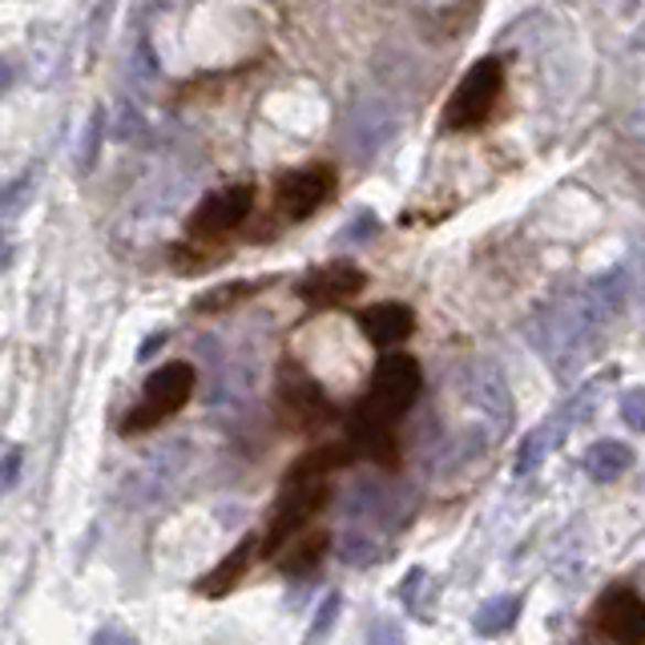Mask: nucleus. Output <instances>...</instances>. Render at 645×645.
I'll use <instances>...</instances> for the list:
<instances>
[{
	"instance_id": "nucleus-1",
	"label": "nucleus",
	"mask_w": 645,
	"mask_h": 645,
	"mask_svg": "<svg viewBox=\"0 0 645 645\" xmlns=\"http://www.w3.org/2000/svg\"><path fill=\"white\" fill-rule=\"evenodd\" d=\"M423 372L420 359L408 352H387L384 359L372 372V384H367V396L355 411L352 423H364V428H391L396 420H404L411 411V404L420 399Z\"/></svg>"
},
{
	"instance_id": "nucleus-2",
	"label": "nucleus",
	"mask_w": 645,
	"mask_h": 645,
	"mask_svg": "<svg viewBox=\"0 0 645 645\" xmlns=\"http://www.w3.org/2000/svg\"><path fill=\"white\" fill-rule=\"evenodd\" d=\"M190 396H194V367L182 364V359L162 364L146 379L138 408H129V416L121 420V432L126 436L150 432V428H158L162 420H170V416H178V411L186 408Z\"/></svg>"
},
{
	"instance_id": "nucleus-3",
	"label": "nucleus",
	"mask_w": 645,
	"mask_h": 645,
	"mask_svg": "<svg viewBox=\"0 0 645 645\" xmlns=\"http://www.w3.org/2000/svg\"><path fill=\"white\" fill-rule=\"evenodd\" d=\"M501 94H505V65H501V57L476 61V65L460 77L456 94L448 97L444 129H456V133H464V129H481L484 121L493 118Z\"/></svg>"
},
{
	"instance_id": "nucleus-4",
	"label": "nucleus",
	"mask_w": 645,
	"mask_h": 645,
	"mask_svg": "<svg viewBox=\"0 0 645 645\" xmlns=\"http://www.w3.org/2000/svg\"><path fill=\"white\" fill-rule=\"evenodd\" d=\"M258 190L250 182H230V186L214 190L194 206V214L186 218V235L194 243H218V238L235 235L238 226L255 214Z\"/></svg>"
},
{
	"instance_id": "nucleus-5",
	"label": "nucleus",
	"mask_w": 645,
	"mask_h": 645,
	"mask_svg": "<svg viewBox=\"0 0 645 645\" xmlns=\"http://www.w3.org/2000/svg\"><path fill=\"white\" fill-rule=\"evenodd\" d=\"M331 198H335V165H299L275 182V214L282 223H303Z\"/></svg>"
},
{
	"instance_id": "nucleus-6",
	"label": "nucleus",
	"mask_w": 645,
	"mask_h": 645,
	"mask_svg": "<svg viewBox=\"0 0 645 645\" xmlns=\"http://www.w3.org/2000/svg\"><path fill=\"white\" fill-rule=\"evenodd\" d=\"M327 481L323 476H299V481H287V493H282L279 508H275V520H270V533L262 540V552H279L282 540L299 533V528L327 505Z\"/></svg>"
},
{
	"instance_id": "nucleus-7",
	"label": "nucleus",
	"mask_w": 645,
	"mask_h": 645,
	"mask_svg": "<svg viewBox=\"0 0 645 645\" xmlns=\"http://www.w3.org/2000/svg\"><path fill=\"white\" fill-rule=\"evenodd\" d=\"M598 634L610 645H645V601L634 585H617L593 610Z\"/></svg>"
},
{
	"instance_id": "nucleus-8",
	"label": "nucleus",
	"mask_w": 645,
	"mask_h": 645,
	"mask_svg": "<svg viewBox=\"0 0 645 645\" xmlns=\"http://www.w3.org/2000/svg\"><path fill=\"white\" fill-rule=\"evenodd\" d=\"M186 460H190V448L182 444V440H174V444L165 448H153L150 460H141L138 469H133V476L126 481V501H133V505H153V501H162L170 488H174V481L186 472Z\"/></svg>"
},
{
	"instance_id": "nucleus-9",
	"label": "nucleus",
	"mask_w": 645,
	"mask_h": 645,
	"mask_svg": "<svg viewBox=\"0 0 645 645\" xmlns=\"http://www.w3.org/2000/svg\"><path fill=\"white\" fill-rule=\"evenodd\" d=\"M364 270L347 262V258H335L327 267H315L299 282V299H303L311 311H331V307L352 303L355 294L364 291Z\"/></svg>"
},
{
	"instance_id": "nucleus-10",
	"label": "nucleus",
	"mask_w": 645,
	"mask_h": 645,
	"mask_svg": "<svg viewBox=\"0 0 645 645\" xmlns=\"http://www.w3.org/2000/svg\"><path fill=\"white\" fill-rule=\"evenodd\" d=\"M279 408L287 411V420L294 428H315V423H327L335 411H331L323 387L311 376H303L299 367H282L279 379Z\"/></svg>"
},
{
	"instance_id": "nucleus-11",
	"label": "nucleus",
	"mask_w": 645,
	"mask_h": 645,
	"mask_svg": "<svg viewBox=\"0 0 645 645\" xmlns=\"http://www.w3.org/2000/svg\"><path fill=\"white\" fill-rule=\"evenodd\" d=\"M359 327H364L367 343H376V347H396L404 343L416 331V311L408 303H376V307H364L359 311Z\"/></svg>"
},
{
	"instance_id": "nucleus-12",
	"label": "nucleus",
	"mask_w": 645,
	"mask_h": 645,
	"mask_svg": "<svg viewBox=\"0 0 645 645\" xmlns=\"http://www.w3.org/2000/svg\"><path fill=\"white\" fill-rule=\"evenodd\" d=\"M569 428H573V420L565 416V408L552 416V420H545L540 428H533V432L520 440V448H516V460H513V472L516 476H528V472L537 469L540 460L549 456L552 448L561 444L565 436H569Z\"/></svg>"
},
{
	"instance_id": "nucleus-13",
	"label": "nucleus",
	"mask_w": 645,
	"mask_h": 645,
	"mask_svg": "<svg viewBox=\"0 0 645 645\" xmlns=\"http://www.w3.org/2000/svg\"><path fill=\"white\" fill-rule=\"evenodd\" d=\"M634 460H637L634 448L622 444V440H598V444H589V452L581 456V469H585L589 481L613 484L634 469Z\"/></svg>"
},
{
	"instance_id": "nucleus-14",
	"label": "nucleus",
	"mask_w": 645,
	"mask_h": 645,
	"mask_svg": "<svg viewBox=\"0 0 645 645\" xmlns=\"http://www.w3.org/2000/svg\"><path fill=\"white\" fill-rule=\"evenodd\" d=\"M270 279H235V282H218V287H211V291H202L194 303H190V311L194 315H226V311H235V307H243L247 299H255L258 291H267Z\"/></svg>"
},
{
	"instance_id": "nucleus-15",
	"label": "nucleus",
	"mask_w": 645,
	"mask_h": 645,
	"mask_svg": "<svg viewBox=\"0 0 645 645\" xmlns=\"http://www.w3.org/2000/svg\"><path fill=\"white\" fill-rule=\"evenodd\" d=\"M255 549H258V537H247L243 545H238V549H230V557H226V561L218 565L211 577H202V585H198L202 598H223V593H230V589H235L238 581L247 577Z\"/></svg>"
},
{
	"instance_id": "nucleus-16",
	"label": "nucleus",
	"mask_w": 645,
	"mask_h": 645,
	"mask_svg": "<svg viewBox=\"0 0 645 645\" xmlns=\"http://www.w3.org/2000/svg\"><path fill=\"white\" fill-rule=\"evenodd\" d=\"M469 396H472V404L484 411V416H493L496 428H505L508 423V391H505V384H501L496 372H476L472 384H469Z\"/></svg>"
},
{
	"instance_id": "nucleus-17",
	"label": "nucleus",
	"mask_w": 645,
	"mask_h": 645,
	"mask_svg": "<svg viewBox=\"0 0 645 645\" xmlns=\"http://www.w3.org/2000/svg\"><path fill=\"white\" fill-rule=\"evenodd\" d=\"M516 617H520V601L516 598H493L484 601L481 610H476V617H472V630L481 637H501L505 630H513Z\"/></svg>"
},
{
	"instance_id": "nucleus-18",
	"label": "nucleus",
	"mask_w": 645,
	"mask_h": 645,
	"mask_svg": "<svg viewBox=\"0 0 645 645\" xmlns=\"http://www.w3.org/2000/svg\"><path fill=\"white\" fill-rule=\"evenodd\" d=\"M323 552H327V533H311V537H303L287 557H282V573L287 577L311 573V569L323 561Z\"/></svg>"
},
{
	"instance_id": "nucleus-19",
	"label": "nucleus",
	"mask_w": 645,
	"mask_h": 645,
	"mask_svg": "<svg viewBox=\"0 0 645 645\" xmlns=\"http://www.w3.org/2000/svg\"><path fill=\"white\" fill-rule=\"evenodd\" d=\"M340 610H343V598H340V593H327V601H323L319 617L311 622V630H307L303 645H319V637H327L331 625H335V617H340Z\"/></svg>"
},
{
	"instance_id": "nucleus-20",
	"label": "nucleus",
	"mask_w": 645,
	"mask_h": 645,
	"mask_svg": "<svg viewBox=\"0 0 645 645\" xmlns=\"http://www.w3.org/2000/svg\"><path fill=\"white\" fill-rule=\"evenodd\" d=\"M29 186H33V174L12 178L9 186L0 190V214H17V211H21L24 198H29Z\"/></svg>"
},
{
	"instance_id": "nucleus-21",
	"label": "nucleus",
	"mask_w": 645,
	"mask_h": 645,
	"mask_svg": "<svg viewBox=\"0 0 645 645\" xmlns=\"http://www.w3.org/2000/svg\"><path fill=\"white\" fill-rule=\"evenodd\" d=\"M367 645H404V630L396 617H376L367 625Z\"/></svg>"
},
{
	"instance_id": "nucleus-22",
	"label": "nucleus",
	"mask_w": 645,
	"mask_h": 645,
	"mask_svg": "<svg viewBox=\"0 0 645 645\" xmlns=\"http://www.w3.org/2000/svg\"><path fill=\"white\" fill-rule=\"evenodd\" d=\"M101 126H106V114H101V109H94V118H89V129H85V141H82V170H85V174L94 170L97 141H101Z\"/></svg>"
},
{
	"instance_id": "nucleus-23",
	"label": "nucleus",
	"mask_w": 645,
	"mask_h": 645,
	"mask_svg": "<svg viewBox=\"0 0 645 645\" xmlns=\"http://www.w3.org/2000/svg\"><path fill=\"white\" fill-rule=\"evenodd\" d=\"M379 230V223L372 218V214H359V218H352V223L340 230V243H364V238H372Z\"/></svg>"
},
{
	"instance_id": "nucleus-24",
	"label": "nucleus",
	"mask_w": 645,
	"mask_h": 645,
	"mask_svg": "<svg viewBox=\"0 0 645 645\" xmlns=\"http://www.w3.org/2000/svg\"><path fill=\"white\" fill-rule=\"evenodd\" d=\"M642 404H645V391L642 387H634V391H625V399H622V411H625V423H630V428H642L645 423V411H642Z\"/></svg>"
},
{
	"instance_id": "nucleus-25",
	"label": "nucleus",
	"mask_w": 645,
	"mask_h": 645,
	"mask_svg": "<svg viewBox=\"0 0 645 645\" xmlns=\"http://www.w3.org/2000/svg\"><path fill=\"white\" fill-rule=\"evenodd\" d=\"M21 448H12V452H4V460H0V493H9L12 484H17V476H21Z\"/></svg>"
},
{
	"instance_id": "nucleus-26",
	"label": "nucleus",
	"mask_w": 645,
	"mask_h": 645,
	"mask_svg": "<svg viewBox=\"0 0 645 645\" xmlns=\"http://www.w3.org/2000/svg\"><path fill=\"white\" fill-rule=\"evenodd\" d=\"M94 645H138V637L126 634V630H114V625H106V630H97Z\"/></svg>"
},
{
	"instance_id": "nucleus-27",
	"label": "nucleus",
	"mask_w": 645,
	"mask_h": 645,
	"mask_svg": "<svg viewBox=\"0 0 645 645\" xmlns=\"http://www.w3.org/2000/svg\"><path fill=\"white\" fill-rule=\"evenodd\" d=\"M12 262V238L9 235H0V270Z\"/></svg>"
},
{
	"instance_id": "nucleus-28",
	"label": "nucleus",
	"mask_w": 645,
	"mask_h": 645,
	"mask_svg": "<svg viewBox=\"0 0 645 645\" xmlns=\"http://www.w3.org/2000/svg\"><path fill=\"white\" fill-rule=\"evenodd\" d=\"M9 82H12V65L0 57V89H9Z\"/></svg>"
}]
</instances>
